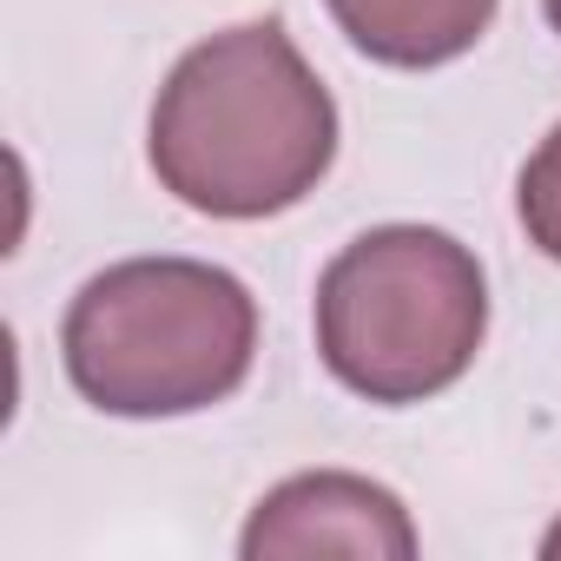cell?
<instances>
[{
    "instance_id": "7a4b0ae2",
    "label": "cell",
    "mask_w": 561,
    "mask_h": 561,
    "mask_svg": "<svg viewBox=\"0 0 561 561\" xmlns=\"http://www.w3.org/2000/svg\"><path fill=\"white\" fill-rule=\"evenodd\" d=\"M60 357L106 416H192L251 377L257 298L205 257H126L67 305Z\"/></svg>"
},
{
    "instance_id": "8992f818",
    "label": "cell",
    "mask_w": 561,
    "mask_h": 561,
    "mask_svg": "<svg viewBox=\"0 0 561 561\" xmlns=\"http://www.w3.org/2000/svg\"><path fill=\"white\" fill-rule=\"evenodd\" d=\"M515 211H522V231L541 257L561 264V126L528 152L522 165V185H515Z\"/></svg>"
},
{
    "instance_id": "277c9868",
    "label": "cell",
    "mask_w": 561,
    "mask_h": 561,
    "mask_svg": "<svg viewBox=\"0 0 561 561\" xmlns=\"http://www.w3.org/2000/svg\"><path fill=\"white\" fill-rule=\"evenodd\" d=\"M244 561H285V554H370V561H410L416 554V522L410 508L351 469H311L277 482L244 535H238Z\"/></svg>"
},
{
    "instance_id": "5b68a950",
    "label": "cell",
    "mask_w": 561,
    "mask_h": 561,
    "mask_svg": "<svg viewBox=\"0 0 561 561\" xmlns=\"http://www.w3.org/2000/svg\"><path fill=\"white\" fill-rule=\"evenodd\" d=\"M324 8L357 54L397 73L462 60L495 21V0H324Z\"/></svg>"
},
{
    "instance_id": "ba28073f",
    "label": "cell",
    "mask_w": 561,
    "mask_h": 561,
    "mask_svg": "<svg viewBox=\"0 0 561 561\" xmlns=\"http://www.w3.org/2000/svg\"><path fill=\"white\" fill-rule=\"evenodd\" d=\"M541 8H548V27L561 34V0H541Z\"/></svg>"
},
{
    "instance_id": "3957f363",
    "label": "cell",
    "mask_w": 561,
    "mask_h": 561,
    "mask_svg": "<svg viewBox=\"0 0 561 561\" xmlns=\"http://www.w3.org/2000/svg\"><path fill=\"white\" fill-rule=\"evenodd\" d=\"M489 285L462 238L436 225H377L318 277V357L383 410L443 397L482 351Z\"/></svg>"
},
{
    "instance_id": "52a82bcc",
    "label": "cell",
    "mask_w": 561,
    "mask_h": 561,
    "mask_svg": "<svg viewBox=\"0 0 561 561\" xmlns=\"http://www.w3.org/2000/svg\"><path fill=\"white\" fill-rule=\"evenodd\" d=\"M541 554H548V561H561V522H554V528L541 535Z\"/></svg>"
},
{
    "instance_id": "6da1fadb",
    "label": "cell",
    "mask_w": 561,
    "mask_h": 561,
    "mask_svg": "<svg viewBox=\"0 0 561 561\" xmlns=\"http://www.w3.org/2000/svg\"><path fill=\"white\" fill-rule=\"evenodd\" d=\"M146 159L159 185L205 218H277L324 185L337 100L277 21H244L165 73Z\"/></svg>"
}]
</instances>
